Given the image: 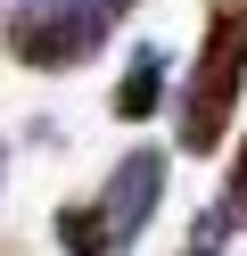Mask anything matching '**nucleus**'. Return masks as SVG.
<instances>
[{
    "label": "nucleus",
    "instance_id": "obj_1",
    "mask_svg": "<svg viewBox=\"0 0 247 256\" xmlns=\"http://www.w3.org/2000/svg\"><path fill=\"white\" fill-rule=\"evenodd\" d=\"M239 91H247V0H206V34H198V58H190L181 100H173V149L214 157L231 140Z\"/></svg>",
    "mask_w": 247,
    "mask_h": 256
},
{
    "label": "nucleus",
    "instance_id": "obj_2",
    "mask_svg": "<svg viewBox=\"0 0 247 256\" xmlns=\"http://www.w3.org/2000/svg\"><path fill=\"white\" fill-rule=\"evenodd\" d=\"M157 206H165V149L148 140V149L115 157V174L91 198H66L49 215V232H58L66 256H124V248H140V232H148Z\"/></svg>",
    "mask_w": 247,
    "mask_h": 256
},
{
    "label": "nucleus",
    "instance_id": "obj_3",
    "mask_svg": "<svg viewBox=\"0 0 247 256\" xmlns=\"http://www.w3.org/2000/svg\"><path fill=\"white\" fill-rule=\"evenodd\" d=\"M124 8L132 0H16L8 8V58L33 74H74L107 50Z\"/></svg>",
    "mask_w": 247,
    "mask_h": 256
},
{
    "label": "nucleus",
    "instance_id": "obj_4",
    "mask_svg": "<svg viewBox=\"0 0 247 256\" xmlns=\"http://www.w3.org/2000/svg\"><path fill=\"white\" fill-rule=\"evenodd\" d=\"M165 91H173V58L148 42V50H132V66L115 74V100H107V116L115 124H148L165 108Z\"/></svg>",
    "mask_w": 247,
    "mask_h": 256
},
{
    "label": "nucleus",
    "instance_id": "obj_5",
    "mask_svg": "<svg viewBox=\"0 0 247 256\" xmlns=\"http://www.w3.org/2000/svg\"><path fill=\"white\" fill-rule=\"evenodd\" d=\"M231 248V215L223 206H198L190 215V240H181V256H223Z\"/></svg>",
    "mask_w": 247,
    "mask_h": 256
},
{
    "label": "nucleus",
    "instance_id": "obj_6",
    "mask_svg": "<svg viewBox=\"0 0 247 256\" xmlns=\"http://www.w3.org/2000/svg\"><path fill=\"white\" fill-rule=\"evenodd\" d=\"M214 206H223V215H231V232H239V223H247V140H239V149H231V174H223V198H214Z\"/></svg>",
    "mask_w": 247,
    "mask_h": 256
},
{
    "label": "nucleus",
    "instance_id": "obj_7",
    "mask_svg": "<svg viewBox=\"0 0 247 256\" xmlns=\"http://www.w3.org/2000/svg\"><path fill=\"white\" fill-rule=\"evenodd\" d=\"M0 256H16V248H0Z\"/></svg>",
    "mask_w": 247,
    "mask_h": 256
}]
</instances>
